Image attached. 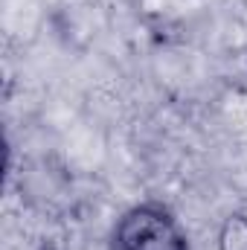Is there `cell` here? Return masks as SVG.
Listing matches in <instances>:
<instances>
[{"instance_id": "obj_1", "label": "cell", "mask_w": 247, "mask_h": 250, "mask_svg": "<svg viewBox=\"0 0 247 250\" xmlns=\"http://www.w3.org/2000/svg\"><path fill=\"white\" fill-rule=\"evenodd\" d=\"M114 250H189V236L163 204H134L114 224Z\"/></svg>"}, {"instance_id": "obj_2", "label": "cell", "mask_w": 247, "mask_h": 250, "mask_svg": "<svg viewBox=\"0 0 247 250\" xmlns=\"http://www.w3.org/2000/svg\"><path fill=\"white\" fill-rule=\"evenodd\" d=\"M218 250H247V212H230L218 227Z\"/></svg>"}]
</instances>
